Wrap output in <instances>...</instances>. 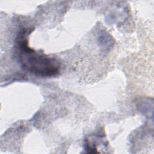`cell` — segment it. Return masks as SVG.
<instances>
[{
	"label": "cell",
	"instance_id": "obj_1",
	"mask_svg": "<svg viewBox=\"0 0 154 154\" xmlns=\"http://www.w3.org/2000/svg\"><path fill=\"white\" fill-rule=\"evenodd\" d=\"M27 29L20 31L17 38L18 58L22 67L37 76H55L60 72V64L54 58L38 53L28 46Z\"/></svg>",
	"mask_w": 154,
	"mask_h": 154
}]
</instances>
